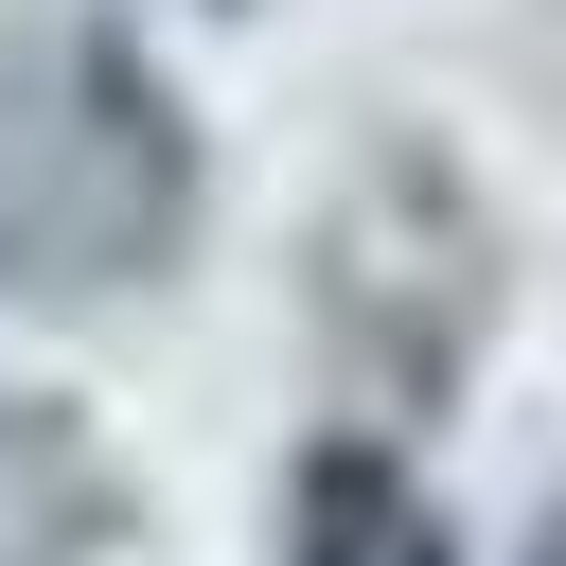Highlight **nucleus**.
<instances>
[{"label": "nucleus", "instance_id": "3", "mask_svg": "<svg viewBox=\"0 0 566 566\" xmlns=\"http://www.w3.org/2000/svg\"><path fill=\"white\" fill-rule=\"evenodd\" d=\"M106 531H124L106 442H88L71 407L0 389V566H106Z\"/></svg>", "mask_w": 566, "mask_h": 566}, {"label": "nucleus", "instance_id": "5", "mask_svg": "<svg viewBox=\"0 0 566 566\" xmlns=\"http://www.w3.org/2000/svg\"><path fill=\"white\" fill-rule=\"evenodd\" d=\"M212 18H248V0H212Z\"/></svg>", "mask_w": 566, "mask_h": 566}, {"label": "nucleus", "instance_id": "2", "mask_svg": "<svg viewBox=\"0 0 566 566\" xmlns=\"http://www.w3.org/2000/svg\"><path fill=\"white\" fill-rule=\"evenodd\" d=\"M283 566H460L442 495L389 460V442H301L283 478Z\"/></svg>", "mask_w": 566, "mask_h": 566}, {"label": "nucleus", "instance_id": "1", "mask_svg": "<svg viewBox=\"0 0 566 566\" xmlns=\"http://www.w3.org/2000/svg\"><path fill=\"white\" fill-rule=\"evenodd\" d=\"M195 106L124 35H0V301H124L195 248Z\"/></svg>", "mask_w": 566, "mask_h": 566}, {"label": "nucleus", "instance_id": "4", "mask_svg": "<svg viewBox=\"0 0 566 566\" xmlns=\"http://www.w3.org/2000/svg\"><path fill=\"white\" fill-rule=\"evenodd\" d=\"M531 566H566V513H548V531H531Z\"/></svg>", "mask_w": 566, "mask_h": 566}]
</instances>
